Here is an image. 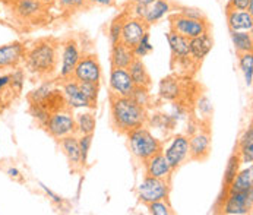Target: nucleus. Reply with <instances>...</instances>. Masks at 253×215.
<instances>
[{
  "label": "nucleus",
  "instance_id": "f257e3e1",
  "mask_svg": "<svg viewBox=\"0 0 253 215\" xmlns=\"http://www.w3.org/2000/svg\"><path fill=\"white\" fill-rule=\"evenodd\" d=\"M111 123L120 133H127L146 123V110L130 97H113Z\"/></svg>",
  "mask_w": 253,
  "mask_h": 215
},
{
  "label": "nucleus",
  "instance_id": "f03ea898",
  "mask_svg": "<svg viewBox=\"0 0 253 215\" xmlns=\"http://www.w3.org/2000/svg\"><path fill=\"white\" fill-rule=\"evenodd\" d=\"M28 69L37 75H48L57 68V48L50 40L36 43L28 53H25Z\"/></svg>",
  "mask_w": 253,
  "mask_h": 215
},
{
  "label": "nucleus",
  "instance_id": "7ed1b4c3",
  "mask_svg": "<svg viewBox=\"0 0 253 215\" xmlns=\"http://www.w3.org/2000/svg\"><path fill=\"white\" fill-rule=\"evenodd\" d=\"M126 135L132 155L142 163L163 151V142L158 138H155L144 126L136 128L127 132Z\"/></svg>",
  "mask_w": 253,
  "mask_h": 215
},
{
  "label": "nucleus",
  "instance_id": "20e7f679",
  "mask_svg": "<svg viewBox=\"0 0 253 215\" xmlns=\"http://www.w3.org/2000/svg\"><path fill=\"white\" fill-rule=\"evenodd\" d=\"M50 136L54 139H62L65 136L75 135L76 126H75V116L69 111V108H62L57 111H53L44 126Z\"/></svg>",
  "mask_w": 253,
  "mask_h": 215
},
{
  "label": "nucleus",
  "instance_id": "39448f33",
  "mask_svg": "<svg viewBox=\"0 0 253 215\" xmlns=\"http://www.w3.org/2000/svg\"><path fill=\"white\" fill-rule=\"evenodd\" d=\"M136 193H138L139 202H142L145 205L155 202V201L167 199L170 195V183H169V180L155 179V177L146 176L139 183Z\"/></svg>",
  "mask_w": 253,
  "mask_h": 215
},
{
  "label": "nucleus",
  "instance_id": "423d86ee",
  "mask_svg": "<svg viewBox=\"0 0 253 215\" xmlns=\"http://www.w3.org/2000/svg\"><path fill=\"white\" fill-rule=\"evenodd\" d=\"M170 28L171 31L180 34L187 40L210 31V25L207 19H192V18L183 16L180 13H174L170 16Z\"/></svg>",
  "mask_w": 253,
  "mask_h": 215
},
{
  "label": "nucleus",
  "instance_id": "0eeeda50",
  "mask_svg": "<svg viewBox=\"0 0 253 215\" xmlns=\"http://www.w3.org/2000/svg\"><path fill=\"white\" fill-rule=\"evenodd\" d=\"M73 79L78 82H86V84H100L101 81V65L95 54H86L81 56L75 71Z\"/></svg>",
  "mask_w": 253,
  "mask_h": 215
},
{
  "label": "nucleus",
  "instance_id": "6e6552de",
  "mask_svg": "<svg viewBox=\"0 0 253 215\" xmlns=\"http://www.w3.org/2000/svg\"><path fill=\"white\" fill-rule=\"evenodd\" d=\"M163 154L167 158L169 164L173 170L179 169L189 160V136L186 135H176L173 136L166 148H163Z\"/></svg>",
  "mask_w": 253,
  "mask_h": 215
},
{
  "label": "nucleus",
  "instance_id": "1a4fd4ad",
  "mask_svg": "<svg viewBox=\"0 0 253 215\" xmlns=\"http://www.w3.org/2000/svg\"><path fill=\"white\" fill-rule=\"evenodd\" d=\"M253 190L249 192H228L224 204L222 213L227 215L251 214L253 204Z\"/></svg>",
  "mask_w": 253,
  "mask_h": 215
},
{
  "label": "nucleus",
  "instance_id": "9d476101",
  "mask_svg": "<svg viewBox=\"0 0 253 215\" xmlns=\"http://www.w3.org/2000/svg\"><path fill=\"white\" fill-rule=\"evenodd\" d=\"M145 33H148V25L144 19L133 18L130 15H125L123 24H122L120 43L127 45L129 48H133L138 44V41L144 37Z\"/></svg>",
  "mask_w": 253,
  "mask_h": 215
},
{
  "label": "nucleus",
  "instance_id": "9b49d317",
  "mask_svg": "<svg viewBox=\"0 0 253 215\" xmlns=\"http://www.w3.org/2000/svg\"><path fill=\"white\" fill-rule=\"evenodd\" d=\"M109 85L113 97H130V94L135 89V84L129 75V71L120 68L111 69Z\"/></svg>",
  "mask_w": 253,
  "mask_h": 215
},
{
  "label": "nucleus",
  "instance_id": "f8f14e48",
  "mask_svg": "<svg viewBox=\"0 0 253 215\" xmlns=\"http://www.w3.org/2000/svg\"><path fill=\"white\" fill-rule=\"evenodd\" d=\"M81 59V51L78 47V43L75 40H68L63 44L62 50V62H60V69H59V78L62 81L71 79L73 71Z\"/></svg>",
  "mask_w": 253,
  "mask_h": 215
},
{
  "label": "nucleus",
  "instance_id": "ddd939ff",
  "mask_svg": "<svg viewBox=\"0 0 253 215\" xmlns=\"http://www.w3.org/2000/svg\"><path fill=\"white\" fill-rule=\"evenodd\" d=\"M211 151V136L207 130H198L189 138V158L195 161H204Z\"/></svg>",
  "mask_w": 253,
  "mask_h": 215
},
{
  "label": "nucleus",
  "instance_id": "4468645a",
  "mask_svg": "<svg viewBox=\"0 0 253 215\" xmlns=\"http://www.w3.org/2000/svg\"><path fill=\"white\" fill-rule=\"evenodd\" d=\"M25 47L21 41H13L0 45V69L15 68L25 57Z\"/></svg>",
  "mask_w": 253,
  "mask_h": 215
},
{
  "label": "nucleus",
  "instance_id": "2eb2a0df",
  "mask_svg": "<svg viewBox=\"0 0 253 215\" xmlns=\"http://www.w3.org/2000/svg\"><path fill=\"white\" fill-rule=\"evenodd\" d=\"M62 92H63L68 108H78V110L79 108H94V106L89 103V100L84 95L78 81L66 79V82L62 86Z\"/></svg>",
  "mask_w": 253,
  "mask_h": 215
},
{
  "label": "nucleus",
  "instance_id": "dca6fc26",
  "mask_svg": "<svg viewBox=\"0 0 253 215\" xmlns=\"http://www.w3.org/2000/svg\"><path fill=\"white\" fill-rule=\"evenodd\" d=\"M145 164V173L149 177H155V179H164L170 180L173 174V167L169 164L167 158L164 157L163 151L152 155L151 158H148L144 163Z\"/></svg>",
  "mask_w": 253,
  "mask_h": 215
},
{
  "label": "nucleus",
  "instance_id": "f3484780",
  "mask_svg": "<svg viewBox=\"0 0 253 215\" xmlns=\"http://www.w3.org/2000/svg\"><path fill=\"white\" fill-rule=\"evenodd\" d=\"M212 45H214V40L210 34V31L195 38H190L189 40V57L195 62H201L210 54V51L212 50Z\"/></svg>",
  "mask_w": 253,
  "mask_h": 215
},
{
  "label": "nucleus",
  "instance_id": "a211bd4d",
  "mask_svg": "<svg viewBox=\"0 0 253 215\" xmlns=\"http://www.w3.org/2000/svg\"><path fill=\"white\" fill-rule=\"evenodd\" d=\"M227 24L230 31H248L253 30V15L248 10L227 9Z\"/></svg>",
  "mask_w": 253,
  "mask_h": 215
},
{
  "label": "nucleus",
  "instance_id": "6ab92c4d",
  "mask_svg": "<svg viewBox=\"0 0 253 215\" xmlns=\"http://www.w3.org/2000/svg\"><path fill=\"white\" fill-rule=\"evenodd\" d=\"M166 38H167V43L170 45V50H171V54L174 59H177L179 62L190 60V57H189V40L187 38L181 37L180 34H177L171 30L166 36Z\"/></svg>",
  "mask_w": 253,
  "mask_h": 215
},
{
  "label": "nucleus",
  "instance_id": "aec40b11",
  "mask_svg": "<svg viewBox=\"0 0 253 215\" xmlns=\"http://www.w3.org/2000/svg\"><path fill=\"white\" fill-rule=\"evenodd\" d=\"M60 141V148L63 151V154L66 155L69 164L72 169H81L82 163H81V151H79V139L75 135L65 136Z\"/></svg>",
  "mask_w": 253,
  "mask_h": 215
},
{
  "label": "nucleus",
  "instance_id": "412c9836",
  "mask_svg": "<svg viewBox=\"0 0 253 215\" xmlns=\"http://www.w3.org/2000/svg\"><path fill=\"white\" fill-rule=\"evenodd\" d=\"M133 60H135L133 51L127 45H125L123 43H117L111 45V66L113 68L127 69Z\"/></svg>",
  "mask_w": 253,
  "mask_h": 215
},
{
  "label": "nucleus",
  "instance_id": "4be33fe9",
  "mask_svg": "<svg viewBox=\"0 0 253 215\" xmlns=\"http://www.w3.org/2000/svg\"><path fill=\"white\" fill-rule=\"evenodd\" d=\"M171 10V4L169 0H155L149 4H146V12H145L144 21L146 25L157 24L161 21L169 12Z\"/></svg>",
  "mask_w": 253,
  "mask_h": 215
},
{
  "label": "nucleus",
  "instance_id": "5701e85b",
  "mask_svg": "<svg viewBox=\"0 0 253 215\" xmlns=\"http://www.w3.org/2000/svg\"><path fill=\"white\" fill-rule=\"evenodd\" d=\"M40 0H13V12L22 19H33L42 12Z\"/></svg>",
  "mask_w": 253,
  "mask_h": 215
},
{
  "label": "nucleus",
  "instance_id": "b1692460",
  "mask_svg": "<svg viewBox=\"0 0 253 215\" xmlns=\"http://www.w3.org/2000/svg\"><path fill=\"white\" fill-rule=\"evenodd\" d=\"M249 190H253L252 166H249L245 170H239V173L228 186V192H249Z\"/></svg>",
  "mask_w": 253,
  "mask_h": 215
},
{
  "label": "nucleus",
  "instance_id": "393cba45",
  "mask_svg": "<svg viewBox=\"0 0 253 215\" xmlns=\"http://www.w3.org/2000/svg\"><path fill=\"white\" fill-rule=\"evenodd\" d=\"M127 71H129V75H130L135 86H145V88H148L151 85V78H149V73H148L146 68H145L142 59H135L130 63V66L127 68Z\"/></svg>",
  "mask_w": 253,
  "mask_h": 215
},
{
  "label": "nucleus",
  "instance_id": "a878e982",
  "mask_svg": "<svg viewBox=\"0 0 253 215\" xmlns=\"http://www.w3.org/2000/svg\"><path fill=\"white\" fill-rule=\"evenodd\" d=\"M160 97L167 101H176L180 97V84L176 78L169 76L160 82Z\"/></svg>",
  "mask_w": 253,
  "mask_h": 215
},
{
  "label": "nucleus",
  "instance_id": "bb28decb",
  "mask_svg": "<svg viewBox=\"0 0 253 215\" xmlns=\"http://www.w3.org/2000/svg\"><path fill=\"white\" fill-rule=\"evenodd\" d=\"M95 116L91 111H82L75 116V126L79 135H92L95 130Z\"/></svg>",
  "mask_w": 253,
  "mask_h": 215
},
{
  "label": "nucleus",
  "instance_id": "cd10ccee",
  "mask_svg": "<svg viewBox=\"0 0 253 215\" xmlns=\"http://www.w3.org/2000/svg\"><path fill=\"white\" fill-rule=\"evenodd\" d=\"M239 155L242 163L245 164H251L253 161V129L252 125L248 126V129L245 130L240 143H239Z\"/></svg>",
  "mask_w": 253,
  "mask_h": 215
},
{
  "label": "nucleus",
  "instance_id": "c85d7f7f",
  "mask_svg": "<svg viewBox=\"0 0 253 215\" xmlns=\"http://www.w3.org/2000/svg\"><path fill=\"white\" fill-rule=\"evenodd\" d=\"M230 37H231L234 50L239 54L249 53V51L253 50L252 33H248V31H230Z\"/></svg>",
  "mask_w": 253,
  "mask_h": 215
},
{
  "label": "nucleus",
  "instance_id": "c756f323",
  "mask_svg": "<svg viewBox=\"0 0 253 215\" xmlns=\"http://www.w3.org/2000/svg\"><path fill=\"white\" fill-rule=\"evenodd\" d=\"M240 164H242V160H240L239 152L233 154V155L228 158L227 166H225V170H224V184H225L227 187L230 186V183L233 181V179L236 177V174L239 173Z\"/></svg>",
  "mask_w": 253,
  "mask_h": 215
},
{
  "label": "nucleus",
  "instance_id": "7c9ffc66",
  "mask_svg": "<svg viewBox=\"0 0 253 215\" xmlns=\"http://www.w3.org/2000/svg\"><path fill=\"white\" fill-rule=\"evenodd\" d=\"M239 65H240V69L245 75V82L248 86H252L253 81V54L252 51L249 53H243V54H239Z\"/></svg>",
  "mask_w": 253,
  "mask_h": 215
},
{
  "label": "nucleus",
  "instance_id": "2f4dec72",
  "mask_svg": "<svg viewBox=\"0 0 253 215\" xmlns=\"http://www.w3.org/2000/svg\"><path fill=\"white\" fill-rule=\"evenodd\" d=\"M152 50H154V45L151 44V37H149V33H145L144 37L138 41V44L132 48L135 59H142V57H145V56H148Z\"/></svg>",
  "mask_w": 253,
  "mask_h": 215
},
{
  "label": "nucleus",
  "instance_id": "473e14b6",
  "mask_svg": "<svg viewBox=\"0 0 253 215\" xmlns=\"http://www.w3.org/2000/svg\"><path fill=\"white\" fill-rule=\"evenodd\" d=\"M51 91H53V86H51L50 82H45V84L40 85L37 89H34V91L30 94V101H31V104H41V103L51 94Z\"/></svg>",
  "mask_w": 253,
  "mask_h": 215
},
{
  "label": "nucleus",
  "instance_id": "72a5a7b5",
  "mask_svg": "<svg viewBox=\"0 0 253 215\" xmlns=\"http://www.w3.org/2000/svg\"><path fill=\"white\" fill-rule=\"evenodd\" d=\"M125 15H126V13H122L120 16L114 18V19L111 21V24H110L109 38H110L111 45H114V44L120 43V37H122V24H123Z\"/></svg>",
  "mask_w": 253,
  "mask_h": 215
},
{
  "label": "nucleus",
  "instance_id": "f704fd0d",
  "mask_svg": "<svg viewBox=\"0 0 253 215\" xmlns=\"http://www.w3.org/2000/svg\"><path fill=\"white\" fill-rule=\"evenodd\" d=\"M79 86L84 92V95L89 100V103L95 107L97 106V98H98V84H86V82H79Z\"/></svg>",
  "mask_w": 253,
  "mask_h": 215
},
{
  "label": "nucleus",
  "instance_id": "c9c22d12",
  "mask_svg": "<svg viewBox=\"0 0 253 215\" xmlns=\"http://www.w3.org/2000/svg\"><path fill=\"white\" fill-rule=\"evenodd\" d=\"M78 139H79V151H81V163L84 167L88 163V155L92 145V135H81V138Z\"/></svg>",
  "mask_w": 253,
  "mask_h": 215
},
{
  "label": "nucleus",
  "instance_id": "e433bc0d",
  "mask_svg": "<svg viewBox=\"0 0 253 215\" xmlns=\"http://www.w3.org/2000/svg\"><path fill=\"white\" fill-rule=\"evenodd\" d=\"M130 98L144 108L148 107L151 103V95L148 92V88H145V86H135L133 92L130 94Z\"/></svg>",
  "mask_w": 253,
  "mask_h": 215
},
{
  "label": "nucleus",
  "instance_id": "4c0bfd02",
  "mask_svg": "<svg viewBox=\"0 0 253 215\" xmlns=\"http://www.w3.org/2000/svg\"><path fill=\"white\" fill-rule=\"evenodd\" d=\"M149 213L152 215H170L173 214L171 207L167 204V199H161V201H155L146 205Z\"/></svg>",
  "mask_w": 253,
  "mask_h": 215
},
{
  "label": "nucleus",
  "instance_id": "58836bf2",
  "mask_svg": "<svg viewBox=\"0 0 253 215\" xmlns=\"http://www.w3.org/2000/svg\"><path fill=\"white\" fill-rule=\"evenodd\" d=\"M30 113L41 126H45V123H47V120H48V117L51 114L47 108L41 106V104H31Z\"/></svg>",
  "mask_w": 253,
  "mask_h": 215
},
{
  "label": "nucleus",
  "instance_id": "ea45409f",
  "mask_svg": "<svg viewBox=\"0 0 253 215\" xmlns=\"http://www.w3.org/2000/svg\"><path fill=\"white\" fill-rule=\"evenodd\" d=\"M196 110H198V114H199L202 119L211 117V114H212V104H211L210 98L205 97V95L199 97L198 101H196Z\"/></svg>",
  "mask_w": 253,
  "mask_h": 215
},
{
  "label": "nucleus",
  "instance_id": "a19ab883",
  "mask_svg": "<svg viewBox=\"0 0 253 215\" xmlns=\"http://www.w3.org/2000/svg\"><path fill=\"white\" fill-rule=\"evenodd\" d=\"M152 123L158 129H173V126L176 125V122L170 117V114H155Z\"/></svg>",
  "mask_w": 253,
  "mask_h": 215
},
{
  "label": "nucleus",
  "instance_id": "79ce46f5",
  "mask_svg": "<svg viewBox=\"0 0 253 215\" xmlns=\"http://www.w3.org/2000/svg\"><path fill=\"white\" fill-rule=\"evenodd\" d=\"M227 9H237V10H248L253 15V0H230Z\"/></svg>",
  "mask_w": 253,
  "mask_h": 215
},
{
  "label": "nucleus",
  "instance_id": "37998d69",
  "mask_svg": "<svg viewBox=\"0 0 253 215\" xmlns=\"http://www.w3.org/2000/svg\"><path fill=\"white\" fill-rule=\"evenodd\" d=\"M9 76H10L12 88L16 89V91H21L22 86H24V82H25V73L21 69H16V71H13V73H10Z\"/></svg>",
  "mask_w": 253,
  "mask_h": 215
},
{
  "label": "nucleus",
  "instance_id": "c03bdc74",
  "mask_svg": "<svg viewBox=\"0 0 253 215\" xmlns=\"http://www.w3.org/2000/svg\"><path fill=\"white\" fill-rule=\"evenodd\" d=\"M180 15L183 16H187V18H192V19H205L204 16V12L201 9H196V7H180Z\"/></svg>",
  "mask_w": 253,
  "mask_h": 215
},
{
  "label": "nucleus",
  "instance_id": "a18cd8bd",
  "mask_svg": "<svg viewBox=\"0 0 253 215\" xmlns=\"http://www.w3.org/2000/svg\"><path fill=\"white\" fill-rule=\"evenodd\" d=\"M59 4L65 10H76L85 6V0H59Z\"/></svg>",
  "mask_w": 253,
  "mask_h": 215
},
{
  "label": "nucleus",
  "instance_id": "49530a36",
  "mask_svg": "<svg viewBox=\"0 0 253 215\" xmlns=\"http://www.w3.org/2000/svg\"><path fill=\"white\" fill-rule=\"evenodd\" d=\"M186 108L181 106L180 103H173L171 104V113H170V117L174 120V122H179L181 119L186 117Z\"/></svg>",
  "mask_w": 253,
  "mask_h": 215
},
{
  "label": "nucleus",
  "instance_id": "de8ad7c7",
  "mask_svg": "<svg viewBox=\"0 0 253 215\" xmlns=\"http://www.w3.org/2000/svg\"><path fill=\"white\" fill-rule=\"evenodd\" d=\"M38 186H40V187H41V189L44 190V193H45V195H47V196H48V198H50V199H51L53 202H56V204H59V205H60V204L63 202V199H62V198H60L59 195H56V193H54V192H53L51 189H48V187H47V186H45L44 183L38 181Z\"/></svg>",
  "mask_w": 253,
  "mask_h": 215
},
{
  "label": "nucleus",
  "instance_id": "09e8293b",
  "mask_svg": "<svg viewBox=\"0 0 253 215\" xmlns=\"http://www.w3.org/2000/svg\"><path fill=\"white\" fill-rule=\"evenodd\" d=\"M145 12H146V6L145 4H138V3H132V15L133 18H139L144 19Z\"/></svg>",
  "mask_w": 253,
  "mask_h": 215
},
{
  "label": "nucleus",
  "instance_id": "8fccbe9b",
  "mask_svg": "<svg viewBox=\"0 0 253 215\" xmlns=\"http://www.w3.org/2000/svg\"><path fill=\"white\" fill-rule=\"evenodd\" d=\"M89 6H98V7H109L114 4V0H85Z\"/></svg>",
  "mask_w": 253,
  "mask_h": 215
},
{
  "label": "nucleus",
  "instance_id": "3c124183",
  "mask_svg": "<svg viewBox=\"0 0 253 215\" xmlns=\"http://www.w3.org/2000/svg\"><path fill=\"white\" fill-rule=\"evenodd\" d=\"M10 85V76L9 75H0V92Z\"/></svg>",
  "mask_w": 253,
  "mask_h": 215
},
{
  "label": "nucleus",
  "instance_id": "603ef678",
  "mask_svg": "<svg viewBox=\"0 0 253 215\" xmlns=\"http://www.w3.org/2000/svg\"><path fill=\"white\" fill-rule=\"evenodd\" d=\"M7 174H9V177H12V179H18V177L21 176V173H19V170H18L16 167H10V169L7 170Z\"/></svg>",
  "mask_w": 253,
  "mask_h": 215
},
{
  "label": "nucleus",
  "instance_id": "864d4df0",
  "mask_svg": "<svg viewBox=\"0 0 253 215\" xmlns=\"http://www.w3.org/2000/svg\"><path fill=\"white\" fill-rule=\"evenodd\" d=\"M130 3H138V4H149V3H152V1H155V0H129Z\"/></svg>",
  "mask_w": 253,
  "mask_h": 215
},
{
  "label": "nucleus",
  "instance_id": "5fc2aeb1",
  "mask_svg": "<svg viewBox=\"0 0 253 215\" xmlns=\"http://www.w3.org/2000/svg\"><path fill=\"white\" fill-rule=\"evenodd\" d=\"M42 4H54V3H57L59 0H40Z\"/></svg>",
  "mask_w": 253,
  "mask_h": 215
}]
</instances>
